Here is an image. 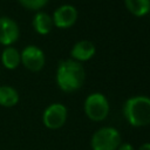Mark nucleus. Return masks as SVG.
<instances>
[{
    "mask_svg": "<svg viewBox=\"0 0 150 150\" xmlns=\"http://www.w3.org/2000/svg\"><path fill=\"white\" fill-rule=\"evenodd\" d=\"M86 79V71L82 64L75 60H64L59 63L56 70V83L66 93L79 90Z\"/></svg>",
    "mask_w": 150,
    "mask_h": 150,
    "instance_id": "obj_1",
    "label": "nucleus"
},
{
    "mask_svg": "<svg viewBox=\"0 0 150 150\" xmlns=\"http://www.w3.org/2000/svg\"><path fill=\"white\" fill-rule=\"evenodd\" d=\"M123 115L127 122L135 128L150 124V97L134 96L128 98L123 105Z\"/></svg>",
    "mask_w": 150,
    "mask_h": 150,
    "instance_id": "obj_2",
    "label": "nucleus"
},
{
    "mask_svg": "<svg viewBox=\"0 0 150 150\" xmlns=\"http://www.w3.org/2000/svg\"><path fill=\"white\" fill-rule=\"evenodd\" d=\"M121 144V135L112 127H103L94 132L90 139L93 150H116Z\"/></svg>",
    "mask_w": 150,
    "mask_h": 150,
    "instance_id": "obj_3",
    "label": "nucleus"
},
{
    "mask_svg": "<svg viewBox=\"0 0 150 150\" xmlns=\"http://www.w3.org/2000/svg\"><path fill=\"white\" fill-rule=\"evenodd\" d=\"M83 108L87 117L94 122L103 121L109 114V102L107 97L101 93H93L88 95Z\"/></svg>",
    "mask_w": 150,
    "mask_h": 150,
    "instance_id": "obj_4",
    "label": "nucleus"
},
{
    "mask_svg": "<svg viewBox=\"0 0 150 150\" xmlns=\"http://www.w3.org/2000/svg\"><path fill=\"white\" fill-rule=\"evenodd\" d=\"M67 108L62 103L49 104L42 114V123L47 129L56 130L63 127L67 121Z\"/></svg>",
    "mask_w": 150,
    "mask_h": 150,
    "instance_id": "obj_5",
    "label": "nucleus"
},
{
    "mask_svg": "<svg viewBox=\"0 0 150 150\" xmlns=\"http://www.w3.org/2000/svg\"><path fill=\"white\" fill-rule=\"evenodd\" d=\"M20 57L21 63L25 66V68H27L30 71H40L46 62L45 53L41 48L34 45L26 46L20 53Z\"/></svg>",
    "mask_w": 150,
    "mask_h": 150,
    "instance_id": "obj_6",
    "label": "nucleus"
},
{
    "mask_svg": "<svg viewBox=\"0 0 150 150\" xmlns=\"http://www.w3.org/2000/svg\"><path fill=\"white\" fill-rule=\"evenodd\" d=\"M19 35L18 23L9 16H0V45L9 47L18 41Z\"/></svg>",
    "mask_w": 150,
    "mask_h": 150,
    "instance_id": "obj_7",
    "label": "nucleus"
},
{
    "mask_svg": "<svg viewBox=\"0 0 150 150\" xmlns=\"http://www.w3.org/2000/svg\"><path fill=\"white\" fill-rule=\"evenodd\" d=\"M53 25L57 28L66 29L71 27L77 20V11L71 5H62L60 6L52 16Z\"/></svg>",
    "mask_w": 150,
    "mask_h": 150,
    "instance_id": "obj_8",
    "label": "nucleus"
},
{
    "mask_svg": "<svg viewBox=\"0 0 150 150\" xmlns=\"http://www.w3.org/2000/svg\"><path fill=\"white\" fill-rule=\"evenodd\" d=\"M95 46L93 42L88 41V40H82V41H79L76 42L71 50H70V55L71 57L80 62V61H88L90 60L94 55H95Z\"/></svg>",
    "mask_w": 150,
    "mask_h": 150,
    "instance_id": "obj_9",
    "label": "nucleus"
},
{
    "mask_svg": "<svg viewBox=\"0 0 150 150\" xmlns=\"http://www.w3.org/2000/svg\"><path fill=\"white\" fill-rule=\"evenodd\" d=\"M32 25H33L34 30L41 35H46V34L50 33V30L54 26L52 16H49L45 12H38L33 18Z\"/></svg>",
    "mask_w": 150,
    "mask_h": 150,
    "instance_id": "obj_10",
    "label": "nucleus"
},
{
    "mask_svg": "<svg viewBox=\"0 0 150 150\" xmlns=\"http://www.w3.org/2000/svg\"><path fill=\"white\" fill-rule=\"evenodd\" d=\"M1 63L6 69H9V70L16 69L21 63L19 50L12 46L5 47L1 53Z\"/></svg>",
    "mask_w": 150,
    "mask_h": 150,
    "instance_id": "obj_11",
    "label": "nucleus"
},
{
    "mask_svg": "<svg viewBox=\"0 0 150 150\" xmlns=\"http://www.w3.org/2000/svg\"><path fill=\"white\" fill-rule=\"evenodd\" d=\"M19 102V93L11 86H0V105L12 108Z\"/></svg>",
    "mask_w": 150,
    "mask_h": 150,
    "instance_id": "obj_12",
    "label": "nucleus"
},
{
    "mask_svg": "<svg viewBox=\"0 0 150 150\" xmlns=\"http://www.w3.org/2000/svg\"><path fill=\"white\" fill-rule=\"evenodd\" d=\"M124 4L135 16H144L150 12V0H124Z\"/></svg>",
    "mask_w": 150,
    "mask_h": 150,
    "instance_id": "obj_13",
    "label": "nucleus"
},
{
    "mask_svg": "<svg viewBox=\"0 0 150 150\" xmlns=\"http://www.w3.org/2000/svg\"><path fill=\"white\" fill-rule=\"evenodd\" d=\"M20 5L29 11H39L47 5L49 0H18Z\"/></svg>",
    "mask_w": 150,
    "mask_h": 150,
    "instance_id": "obj_14",
    "label": "nucleus"
},
{
    "mask_svg": "<svg viewBox=\"0 0 150 150\" xmlns=\"http://www.w3.org/2000/svg\"><path fill=\"white\" fill-rule=\"evenodd\" d=\"M116 150H135V149L130 143H121Z\"/></svg>",
    "mask_w": 150,
    "mask_h": 150,
    "instance_id": "obj_15",
    "label": "nucleus"
},
{
    "mask_svg": "<svg viewBox=\"0 0 150 150\" xmlns=\"http://www.w3.org/2000/svg\"><path fill=\"white\" fill-rule=\"evenodd\" d=\"M138 150H150V143H143Z\"/></svg>",
    "mask_w": 150,
    "mask_h": 150,
    "instance_id": "obj_16",
    "label": "nucleus"
}]
</instances>
